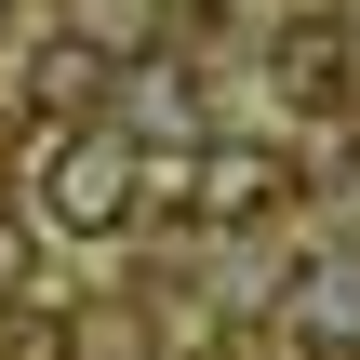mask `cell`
I'll return each mask as SVG.
<instances>
[{
  "mask_svg": "<svg viewBox=\"0 0 360 360\" xmlns=\"http://www.w3.org/2000/svg\"><path fill=\"white\" fill-rule=\"evenodd\" d=\"M147 200H160V174H147L120 134H53V147H40V187H27V214L67 227V240H120Z\"/></svg>",
  "mask_w": 360,
  "mask_h": 360,
  "instance_id": "obj_1",
  "label": "cell"
},
{
  "mask_svg": "<svg viewBox=\"0 0 360 360\" xmlns=\"http://www.w3.org/2000/svg\"><path fill=\"white\" fill-rule=\"evenodd\" d=\"M267 200H281V147H254V134H227V147H200V160H160V214L254 227Z\"/></svg>",
  "mask_w": 360,
  "mask_h": 360,
  "instance_id": "obj_2",
  "label": "cell"
},
{
  "mask_svg": "<svg viewBox=\"0 0 360 360\" xmlns=\"http://www.w3.org/2000/svg\"><path fill=\"white\" fill-rule=\"evenodd\" d=\"M307 321H321V334H360V254L307 267Z\"/></svg>",
  "mask_w": 360,
  "mask_h": 360,
  "instance_id": "obj_3",
  "label": "cell"
},
{
  "mask_svg": "<svg viewBox=\"0 0 360 360\" xmlns=\"http://www.w3.org/2000/svg\"><path fill=\"white\" fill-rule=\"evenodd\" d=\"M27 267H40V214H0V307L27 294Z\"/></svg>",
  "mask_w": 360,
  "mask_h": 360,
  "instance_id": "obj_4",
  "label": "cell"
}]
</instances>
